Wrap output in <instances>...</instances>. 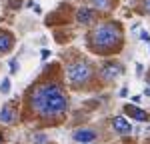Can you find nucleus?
<instances>
[{"label":"nucleus","mask_w":150,"mask_h":144,"mask_svg":"<svg viewBox=\"0 0 150 144\" xmlns=\"http://www.w3.org/2000/svg\"><path fill=\"white\" fill-rule=\"evenodd\" d=\"M28 106L38 118L56 120L62 118L68 110V98L64 90L54 82L38 84L28 92Z\"/></svg>","instance_id":"obj_1"},{"label":"nucleus","mask_w":150,"mask_h":144,"mask_svg":"<svg viewBox=\"0 0 150 144\" xmlns=\"http://www.w3.org/2000/svg\"><path fill=\"white\" fill-rule=\"evenodd\" d=\"M122 26L118 22H102L88 34V48L96 54H114L122 46Z\"/></svg>","instance_id":"obj_2"},{"label":"nucleus","mask_w":150,"mask_h":144,"mask_svg":"<svg viewBox=\"0 0 150 144\" xmlns=\"http://www.w3.org/2000/svg\"><path fill=\"white\" fill-rule=\"evenodd\" d=\"M66 76H68V82L74 88H82V86H86V84L90 82V78H92V64L84 58L74 60V62L68 64Z\"/></svg>","instance_id":"obj_3"},{"label":"nucleus","mask_w":150,"mask_h":144,"mask_svg":"<svg viewBox=\"0 0 150 144\" xmlns=\"http://www.w3.org/2000/svg\"><path fill=\"white\" fill-rule=\"evenodd\" d=\"M122 72H124V66H122L120 62L108 60V62H104L102 68H100V76H102V80H106V82H112V80H116Z\"/></svg>","instance_id":"obj_4"},{"label":"nucleus","mask_w":150,"mask_h":144,"mask_svg":"<svg viewBox=\"0 0 150 144\" xmlns=\"http://www.w3.org/2000/svg\"><path fill=\"white\" fill-rule=\"evenodd\" d=\"M72 138H74L76 142H80V144H90L98 138V134H96V130H92V128H76V130L72 132Z\"/></svg>","instance_id":"obj_5"},{"label":"nucleus","mask_w":150,"mask_h":144,"mask_svg":"<svg viewBox=\"0 0 150 144\" xmlns=\"http://www.w3.org/2000/svg\"><path fill=\"white\" fill-rule=\"evenodd\" d=\"M76 20H78V24H82V26H88V24H92L94 20H96V12H94L92 8L82 6V8L76 10Z\"/></svg>","instance_id":"obj_6"},{"label":"nucleus","mask_w":150,"mask_h":144,"mask_svg":"<svg viewBox=\"0 0 150 144\" xmlns=\"http://www.w3.org/2000/svg\"><path fill=\"white\" fill-rule=\"evenodd\" d=\"M112 126H114V130L118 132V134H122V136H126V134L132 132V126H130V124H128V120H124L122 116L112 118Z\"/></svg>","instance_id":"obj_7"},{"label":"nucleus","mask_w":150,"mask_h":144,"mask_svg":"<svg viewBox=\"0 0 150 144\" xmlns=\"http://www.w3.org/2000/svg\"><path fill=\"white\" fill-rule=\"evenodd\" d=\"M126 114L128 116H132L134 120H140V122H148L150 120V114L148 112H144V110H140V108H134L132 104H126Z\"/></svg>","instance_id":"obj_8"},{"label":"nucleus","mask_w":150,"mask_h":144,"mask_svg":"<svg viewBox=\"0 0 150 144\" xmlns=\"http://www.w3.org/2000/svg\"><path fill=\"white\" fill-rule=\"evenodd\" d=\"M90 6L98 12H110L114 8V0H88Z\"/></svg>","instance_id":"obj_9"},{"label":"nucleus","mask_w":150,"mask_h":144,"mask_svg":"<svg viewBox=\"0 0 150 144\" xmlns=\"http://www.w3.org/2000/svg\"><path fill=\"white\" fill-rule=\"evenodd\" d=\"M12 44H14V38H12V34H8V32H2V30H0V54L8 52V50L12 48Z\"/></svg>","instance_id":"obj_10"},{"label":"nucleus","mask_w":150,"mask_h":144,"mask_svg":"<svg viewBox=\"0 0 150 144\" xmlns=\"http://www.w3.org/2000/svg\"><path fill=\"white\" fill-rule=\"evenodd\" d=\"M0 120L6 122V124L14 122V120H16V108L10 106V104H6V106L2 108V112H0Z\"/></svg>","instance_id":"obj_11"},{"label":"nucleus","mask_w":150,"mask_h":144,"mask_svg":"<svg viewBox=\"0 0 150 144\" xmlns=\"http://www.w3.org/2000/svg\"><path fill=\"white\" fill-rule=\"evenodd\" d=\"M8 90H10V78H4L2 84H0V92H4V94H6Z\"/></svg>","instance_id":"obj_12"},{"label":"nucleus","mask_w":150,"mask_h":144,"mask_svg":"<svg viewBox=\"0 0 150 144\" xmlns=\"http://www.w3.org/2000/svg\"><path fill=\"white\" fill-rule=\"evenodd\" d=\"M140 10L150 16V0H142V2H140Z\"/></svg>","instance_id":"obj_13"},{"label":"nucleus","mask_w":150,"mask_h":144,"mask_svg":"<svg viewBox=\"0 0 150 144\" xmlns=\"http://www.w3.org/2000/svg\"><path fill=\"white\" fill-rule=\"evenodd\" d=\"M36 138H34V142L36 144H48V138L44 136V134H34Z\"/></svg>","instance_id":"obj_14"},{"label":"nucleus","mask_w":150,"mask_h":144,"mask_svg":"<svg viewBox=\"0 0 150 144\" xmlns=\"http://www.w3.org/2000/svg\"><path fill=\"white\" fill-rule=\"evenodd\" d=\"M16 68H18V62H16V60H12V64H10V70L14 72V70H16Z\"/></svg>","instance_id":"obj_15"},{"label":"nucleus","mask_w":150,"mask_h":144,"mask_svg":"<svg viewBox=\"0 0 150 144\" xmlns=\"http://www.w3.org/2000/svg\"><path fill=\"white\" fill-rule=\"evenodd\" d=\"M0 144H2V132H0Z\"/></svg>","instance_id":"obj_16"},{"label":"nucleus","mask_w":150,"mask_h":144,"mask_svg":"<svg viewBox=\"0 0 150 144\" xmlns=\"http://www.w3.org/2000/svg\"><path fill=\"white\" fill-rule=\"evenodd\" d=\"M148 84H150V78H148Z\"/></svg>","instance_id":"obj_17"}]
</instances>
